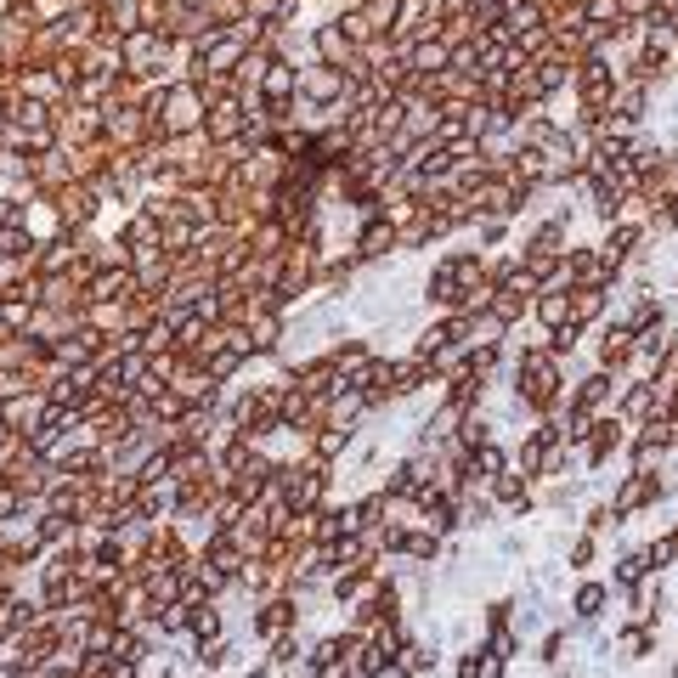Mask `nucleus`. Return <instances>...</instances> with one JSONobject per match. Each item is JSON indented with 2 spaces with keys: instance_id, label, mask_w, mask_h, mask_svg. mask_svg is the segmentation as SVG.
I'll list each match as a JSON object with an SVG mask.
<instances>
[{
  "instance_id": "6",
  "label": "nucleus",
  "mask_w": 678,
  "mask_h": 678,
  "mask_svg": "<svg viewBox=\"0 0 678 678\" xmlns=\"http://www.w3.org/2000/svg\"><path fill=\"white\" fill-rule=\"evenodd\" d=\"M57 142L62 147H102V108H85V102L57 108Z\"/></svg>"
},
{
  "instance_id": "16",
  "label": "nucleus",
  "mask_w": 678,
  "mask_h": 678,
  "mask_svg": "<svg viewBox=\"0 0 678 678\" xmlns=\"http://www.w3.org/2000/svg\"><path fill=\"white\" fill-rule=\"evenodd\" d=\"M17 6H23V12L34 17V23H40V29H57L62 17H69V12L79 6V0H17Z\"/></svg>"
},
{
  "instance_id": "7",
  "label": "nucleus",
  "mask_w": 678,
  "mask_h": 678,
  "mask_svg": "<svg viewBox=\"0 0 678 678\" xmlns=\"http://www.w3.org/2000/svg\"><path fill=\"white\" fill-rule=\"evenodd\" d=\"M351 91L345 69H328V62H300V96L316 102V108H328V102H339Z\"/></svg>"
},
{
  "instance_id": "14",
  "label": "nucleus",
  "mask_w": 678,
  "mask_h": 678,
  "mask_svg": "<svg viewBox=\"0 0 678 678\" xmlns=\"http://www.w3.org/2000/svg\"><path fill=\"white\" fill-rule=\"evenodd\" d=\"M435 667V645H424V639H408V645H401L396 650V678H418V673H430Z\"/></svg>"
},
{
  "instance_id": "22",
  "label": "nucleus",
  "mask_w": 678,
  "mask_h": 678,
  "mask_svg": "<svg viewBox=\"0 0 678 678\" xmlns=\"http://www.w3.org/2000/svg\"><path fill=\"white\" fill-rule=\"evenodd\" d=\"M334 17H339V29L351 34V46H356V51H362L368 40H379V29L368 23V12H362V6H356V12H334Z\"/></svg>"
},
{
  "instance_id": "25",
  "label": "nucleus",
  "mask_w": 678,
  "mask_h": 678,
  "mask_svg": "<svg viewBox=\"0 0 678 678\" xmlns=\"http://www.w3.org/2000/svg\"><path fill=\"white\" fill-rule=\"evenodd\" d=\"M622 413H628V418H650V413H655V385H633V390L622 396Z\"/></svg>"
},
{
  "instance_id": "8",
  "label": "nucleus",
  "mask_w": 678,
  "mask_h": 678,
  "mask_svg": "<svg viewBox=\"0 0 678 678\" xmlns=\"http://www.w3.org/2000/svg\"><path fill=\"white\" fill-rule=\"evenodd\" d=\"M306 40H311V62H328V69H345V62L356 57L351 34L339 29V17H328V23H311Z\"/></svg>"
},
{
  "instance_id": "29",
  "label": "nucleus",
  "mask_w": 678,
  "mask_h": 678,
  "mask_svg": "<svg viewBox=\"0 0 678 678\" xmlns=\"http://www.w3.org/2000/svg\"><path fill=\"white\" fill-rule=\"evenodd\" d=\"M153 678H176V673H170V667H159V673H153Z\"/></svg>"
},
{
  "instance_id": "5",
  "label": "nucleus",
  "mask_w": 678,
  "mask_h": 678,
  "mask_svg": "<svg viewBox=\"0 0 678 678\" xmlns=\"http://www.w3.org/2000/svg\"><path fill=\"white\" fill-rule=\"evenodd\" d=\"M51 204H57V221H62V232H85V226H96L102 221V204L96 198V187L91 181H69L62 193H51Z\"/></svg>"
},
{
  "instance_id": "9",
  "label": "nucleus",
  "mask_w": 678,
  "mask_h": 678,
  "mask_svg": "<svg viewBox=\"0 0 678 678\" xmlns=\"http://www.w3.org/2000/svg\"><path fill=\"white\" fill-rule=\"evenodd\" d=\"M0 413H6V424H12L17 435H29V430H40V424H46L51 401H46V390H12L6 401H0Z\"/></svg>"
},
{
  "instance_id": "17",
  "label": "nucleus",
  "mask_w": 678,
  "mask_h": 678,
  "mask_svg": "<svg viewBox=\"0 0 678 678\" xmlns=\"http://www.w3.org/2000/svg\"><path fill=\"white\" fill-rule=\"evenodd\" d=\"M650 617H662V582L655 577L633 582V622H650Z\"/></svg>"
},
{
  "instance_id": "31",
  "label": "nucleus",
  "mask_w": 678,
  "mask_h": 678,
  "mask_svg": "<svg viewBox=\"0 0 678 678\" xmlns=\"http://www.w3.org/2000/svg\"><path fill=\"white\" fill-rule=\"evenodd\" d=\"M673 678H678V673H673Z\"/></svg>"
},
{
  "instance_id": "13",
  "label": "nucleus",
  "mask_w": 678,
  "mask_h": 678,
  "mask_svg": "<svg viewBox=\"0 0 678 678\" xmlns=\"http://www.w3.org/2000/svg\"><path fill=\"white\" fill-rule=\"evenodd\" d=\"M610 390H617V379H610V373L600 368V373H588L582 385L571 390V408H582V413H593V418H600V413H605V401H610Z\"/></svg>"
},
{
  "instance_id": "12",
  "label": "nucleus",
  "mask_w": 678,
  "mask_h": 678,
  "mask_svg": "<svg viewBox=\"0 0 678 678\" xmlns=\"http://www.w3.org/2000/svg\"><path fill=\"white\" fill-rule=\"evenodd\" d=\"M622 418L617 413H610V418H600V424H593V435H588V453H582V463H588V470H600V463L610 458V453H617L622 447Z\"/></svg>"
},
{
  "instance_id": "4",
  "label": "nucleus",
  "mask_w": 678,
  "mask_h": 678,
  "mask_svg": "<svg viewBox=\"0 0 678 678\" xmlns=\"http://www.w3.org/2000/svg\"><path fill=\"white\" fill-rule=\"evenodd\" d=\"M12 91L29 102H46V108H69V79L57 74V62H23L12 74Z\"/></svg>"
},
{
  "instance_id": "2",
  "label": "nucleus",
  "mask_w": 678,
  "mask_h": 678,
  "mask_svg": "<svg viewBox=\"0 0 678 678\" xmlns=\"http://www.w3.org/2000/svg\"><path fill=\"white\" fill-rule=\"evenodd\" d=\"M300 617H306V605L294 600V593H271V600H261L249 610V633L261 645H271V639H283V633L300 628Z\"/></svg>"
},
{
  "instance_id": "15",
  "label": "nucleus",
  "mask_w": 678,
  "mask_h": 678,
  "mask_svg": "<svg viewBox=\"0 0 678 678\" xmlns=\"http://www.w3.org/2000/svg\"><path fill=\"white\" fill-rule=\"evenodd\" d=\"M600 311H605V289H571V323L577 328L600 323Z\"/></svg>"
},
{
  "instance_id": "20",
  "label": "nucleus",
  "mask_w": 678,
  "mask_h": 678,
  "mask_svg": "<svg viewBox=\"0 0 678 678\" xmlns=\"http://www.w3.org/2000/svg\"><path fill=\"white\" fill-rule=\"evenodd\" d=\"M34 278V261H23V254H0V294H17Z\"/></svg>"
},
{
  "instance_id": "10",
  "label": "nucleus",
  "mask_w": 678,
  "mask_h": 678,
  "mask_svg": "<svg viewBox=\"0 0 678 678\" xmlns=\"http://www.w3.org/2000/svg\"><path fill=\"white\" fill-rule=\"evenodd\" d=\"M639 243H645V226H633V221H610V226H605V238H600V254H605V266L617 271Z\"/></svg>"
},
{
  "instance_id": "1",
  "label": "nucleus",
  "mask_w": 678,
  "mask_h": 678,
  "mask_svg": "<svg viewBox=\"0 0 678 678\" xmlns=\"http://www.w3.org/2000/svg\"><path fill=\"white\" fill-rule=\"evenodd\" d=\"M475 283H486V261L475 249H453V254H441V261L430 266V278H424V306L453 316V311H463V300H470Z\"/></svg>"
},
{
  "instance_id": "3",
  "label": "nucleus",
  "mask_w": 678,
  "mask_h": 678,
  "mask_svg": "<svg viewBox=\"0 0 678 678\" xmlns=\"http://www.w3.org/2000/svg\"><path fill=\"white\" fill-rule=\"evenodd\" d=\"M401 249V232L385 221V209H368L362 221H356V238H351V254L362 266H379V261H390V254Z\"/></svg>"
},
{
  "instance_id": "18",
  "label": "nucleus",
  "mask_w": 678,
  "mask_h": 678,
  "mask_svg": "<svg viewBox=\"0 0 678 678\" xmlns=\"http://www.w3.org/2000/svg\"><path fill=\"white\" fill-rule=\"evenodd\" d=\"M458 678H503V655H492V650H463Z\"/></svg>"
},
{
  "instance_id": "24",
  "label": "nucleus",
  "mask_w": 678,
  "mask_h": 678,
  "mask_svg": "<svg viewBox=\"0 0 678 678\" xmlns=\"http://www.w3.org/2000/svg\"><path fill=\"white\" fill-rule=\"evenodd\" d=\"M362 12H368V23H373L379 34H390L396 17H401V0H362Z\"/></svg>"
},
{
  "instance_id": "28",
  "label": "nucleus",
  "mask_w": 678,
  "mask_h": 678,
  "mask_svg": "<svg viewBox=\"0 0 678 678\" xmlns=\"http://www.w3.org/2000/svg\"><path fill=\"white\" fill-rule=\"evenodd\" d=\"M12 441H17V430H12V424H6V413H0V453H6Z\"/></svg>"
},
{
  "instance_id": "23",
  "label": "nucleus",
  "mask_w": 678,
  "mask_h": 678,
  "mask_svg": "<svg viewBox=\"0 0 678 678\" xmlns=\"http://www.w3.org/2000/svg\"><path fill=\"white\" fill-rule=\"evenodd\" d=\"M650 577V560H645V548H628V554L617 560V582L633 588V582H645Z\"/></svg>"
},
{
  "instance_id": "26",
  "label": "nucleus",
  "mask_w": 678,
  "mask_h": 678,
  "mask_svg": "<svg viewBox=\"0 0 678 678\" xmlns=\"http://www.w3.org/2000/svg\"><path fill=\"white\" fill-rule=\"evenodd\" d=\"M673 554H678V537H662V543H650V548H645V560H650L655 571H662V565H667Z\"/></svg>"
},
{
  "instance_id": "21",
  "label": "nucleus",
  "mask_w": 678,
  "mask_h": 678,
  "mask_svg": "<svg viewBox=\"0 0 678 678\" xmlns=\"http://www.w3.org/2000/svg\"><path fill=\"white\" fill-rule=\"evenodd\" d=\"M605 600H610V588H605V582H582V588H577V600H571V610H577L582 622H593V617L605 610Z\"/></svg>"
},
{
  "instance_id": "19",
  "label": "nucleus",
  "mask_w": 678,
  "mask_h": 678,
  "mask_svg": "<svg viewBox=\"0 0 678 678\" xmlns=\"http://www.w3.org/2000/svg\"><path fill=\"white\" fill-rule=\"evenodd\" d=\"M492 498L508 503V508H532V492H526V475H520V470L498 475V481H492Z\"/></svg>"
},
{
  "instance_id": "11",
  "label": "nucleus",
  "mask_w": 678,
  "mask_h": 678,
  "mask_svg": "<svg viewBox=\"0 0 678 678\" xmlns=\"http://www.w3.org/2000/svg\"><path fill=\"white\" fill-rule=\"evenodd\" d=\"M639 351V334H633L628 323H610L605 334H600V368L605 373H617V368H628V356Z\"/></svg>"
},
{
  "instance_id": "27",
  "label": "nucleus",
  "mask_w": 678,
  "mask_h": 678,
  "mask_svg": "<svg viewBox=\"0 0 678 678\" xmlns=\"http://www.w3.org/2000/svg\"><path fill=\"white\" fill-rule=\"evenodd\" d=\"M571 565H577V571L593 565V537H577V543H571Z\"/></svg>"
},
{
  "instance_id": "30",
  "label": "nucleus",
  "mask_w": 678,
  "mask_h": 678,
  "mask_svg": "<svg viewBox=\"0 0 678 678\" xmlns=\"http://www.w3.org/2000/svg\"><path fill=\"white\" fill-rule=\"evenodd\" d=\"M198 678H215V673H198Z\"/></svg>"
}]
</instances>
